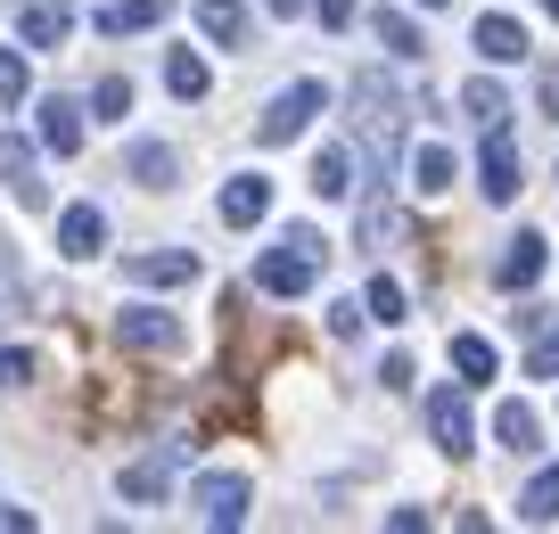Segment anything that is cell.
<instances>
[{
  "instance_id": "obj_1",
  "label": "cell",
  "mask_w": 559,
  "mask_h": 534,
  "mask_svg": "<svg viewBox=\"0 0 559 534\" xmlns=\"http://www.w3.org/2000/svg\"><path fill=\"white\" fill-rule=\"evenodd\" d=\"M354 123H362V149L370 165H395L403 156V91L386 83V74H354Z\"/></svg>"
},
{
  "instance_id": "obj_2",
  "label": "cell",
  "mask_w": 559,
  "mask_h": 534,
  "mask_svg": "<svg viewBox=\"0 0 559 534\" xmlns=\"http://www.w3.org/2000/svg\"><path fill=\"white\" fill-rule=\"evenodd\" d=\"M321 256H330V247H321V230H305V223H297L288 239L272 247V256L255 263V288H263V296H305V288L321 280Z\"/></svg>"
},
{
  "instance_id": "obj_3",
  "label": "cell",
  "mask_w": 559,
  "mask_h": 534,
  "mask_svg": "<svg viewBox=\"0 0 559 534\" xmlns=\"http://www.w3.org/2000/svg\"><path fill=\"white\" fill-rule=\"evenodd\" d=\"M321 99H330V91H321V83H288V91H280V99H272V107H263V123H255V140H263V149H288V140H297V132H305V123H313V116H321Z\"/></svg>"
},
{
  "instance_id": "obj_4",
  "label": "cell",
  "mask_w": 559,
  "mask_h": 534,
  "mask_svg": "<svg viewBox=\"0 0 559 534\" xmlns=\"http://www.w3.org/2000/svg\"><path fill=\"white\" fill-rule=\"evenodd\" d=\"M0 190L17 198L25 214H41V206H50V181H41V156H34V140L0 132Z\"/></svg>"
},
{
  "instance_id": "obj_5",
  "label": "cell",
  "mask_w": 559,
  "mask_h": 534,
  "mask_svg": "<svg viewBox=\"0 0 559 534\" xmlns=\"http://www.w3.org/2000/svg\"><path fill=\"white\" fill-rule=\"evenodd\" d=\"M428 436H437L444 461L477 452V428H469V403H461V387H437V395H428Z\"/></svg>"
},
{
  "instance_id": "obj_6",
  "label": "cell",
  "mask_w": 559,
  "mask_h": 534,
  "mask_svg": "<svg viewBox=\"0 0 559 534\" xmlns=\"http://www.w3.org/2000/svg\"><path fill=\"white\" fill-rule=\"evenodd\" d=\"M477 190H486L493 206H510V198H519V149H510L502 123L486 132V156H477Z\"/></svg>"
},
{
  "instance_id": "obj_7",
  "label": "cell",
  "mask_w": 559,
  "mask_h": 534,
  "mask_svg": "<svg viewBox=\"0 0 559 534\" xmlns=\"http://www.w3.org/2000/svg\"><path fill=\"white\" fill-rule=\"evenodd\" d=\"M214 214H223L230 230H255L263 214H272V181H263V173H239V181H223V206H214Z\"/></svg>"
},
{
  "instance_id": "obj_8",
  "label": "cell",
  "mask_w": 559,
  "mask_h": 534,
  "mask_svg": "<svg viewBox=\"0 0 559 534\" xmlns=\"http://www.w3.org/2000/svg\"><path fill=\"white\" fill-rule=\"evenodd\" d=\"M198 518L206 526H247V477H198Z\"/></svg>"
},
{
  "instance_id": "obj_9",
  "label": "cell",
  "mask_w": 559,
  "mask_h": 534,
  "mask_svg": "<svg viewBox=\"0 0 559 534\" xmlns=\"http://www.w3.org/2000/svg\"><path fill=\"white\" fill-rule=\"evenodd\" d=\"M99 247H107V214L99 206H67L58 214V256L67 263H91Z\"/></svg>"
},
{
  "instance_id": "obj_10",
  "label": "cell",
  "mask_w": 559,
  "mask_h": 534,
  "mask_svg": "<svg viewBox=\"0 0 559 534\" xmlns=\"http://www.w3.org/2000/svg\"><path fill=\"white\" fill-rule=\"evenodd\" d=\"M123 272H132L140 288H190V280H198V256H190V247H157V256H132Z\"/></svg>"
},
{
  "instance_id": "obj_11",
  "label": "cell",
  "mask_w": 559,
  "mask_h": 534,
  "mask_svg": "<svg viewBox=\"0 0 559 534\" xmlns=\"http://www.w3.org/2000/svg\"><path fill=\"white\" fill-rule=\"evenodd\" d=\"M493 280H502L510 296L535 288V280H543V230H519V239L502 247V263H493Z\"/></svg>"
},
{
  "instance_id": "obj_12",
  "label": "cell",
  "mask_w": 559,
  "mask_h": 534,
  "mask_svg": "<svg viewBox=\"0 0 559 534\" xmlns=\"http://www.w3.org/2000/svg\"><path fill=\"white\" fill-rule=\"evenodd\" d=\"M123 173H132L140 190H174V173H181V156L165 149V140H132V149H123Z\"/></svg>"
},
{
  "instance_id": "obj_13",
  "label": "cell",
  "mask_w": 559,
  "mask_h": 534,
  "mask_svg": "<svg viewBox=\"0 0 559 534\" xmlns=\"http://www.w3.org/2000/svg\"><path fill=\"white\" fill-rule=\"evenodd\" d=\"M165 17H174V0H107L91 25H99V34H148V25H165Z\"/></svg>"
},
{
  "instance_id": "obj_14",
  "label": "cell",
  "mask_w": 559,
  "mask_h": 534,
  "mask_svg": "<svg viewBox=\"0 0 559 534\" xmlns=\"http://www.w3.org/2000/svg\"><path fill=\"white\" fill-rule=\"evenodd\" d=\"M477 58H493V67H519V58H526V25L502 17V9H493V17H477Z\"/></svg>"
},
{
  "instance_id": "obj_15",
  "label": "cell",
  "mask_w": 559,
  "mask_h": 534,
  "mask_svg": "<svg viewBox=\"0 0 559 534\" xmlns=\"http://www.w3.org/2000/svg\"><path fill=\"white\" fill-rule=\"evenodd\" d=\"M174 461H181V444L174 452H157V461H132V468H123V501H165V494H174Z\"/></svg>"
},
{
  "instance_id": "obj_16",
  "label": "cell",
  "mask_w": 559,
  "mask_h": 534,
  "mask_svg": "<svg viewBox=\"0 0 559 534\" xmlns=\"http://www.w3.org/2000/svg\"><path fill=\"white\" fill-rule=\"evenodd\" d=\"M17 34L34 41V50H58V41L74 34V9H67V0H34V9L17 17Z\"/></svg>"
},
{
  "instance_id": "obj_17",
  "label": "cell",
  "mask_w": 559,
  "mask_h": 534,
  "mask_svg": "<svg viewBox=\"0 0 559 534\" xmlns=\"http://www.w3.org/2000/svg\"><path fill=\"white\" fill-rule=\"evenodd\" d=\"M123 345L132 354H181V329L165 312H123Z\"/></svg>"
},
{
  "instance_id": "obj_18",
  "label": "cell",
  "mask_w": 559,
  "mask_h": 534,
  "mask_svg": "<svg viewBox=\"0 0 559 534\" xmlns=\"http://www.w3.org/2000/svg\"><path fill=\"white\" fill-rule=\"evenodd\" d=\"M41 149H58V156L83 149V107L74 99H41Z\"/></svg>"
},
{
  "instance_id": "obj_19",
  "label": "cell",
  "mask_w": 559,
  "mask_h": 534,
  "mask_svg": "<svg viewBox=\"0 0 559 534\" xmlns=\"http://www.w3.org/2000/svg\"><path fill=\"white\" fill-rule=\"evenodd\" d=\"M198 34L223 41V50H239V41H247V9H239V0H198Z\"/></svg>"
},
{
  "instance_id": "obj_20",
  "label": "cell",
  "mask_w": 559,
  "mask_h": 534,
  "mask_svg": "<svg viewBox=\"0 0 559 534\" xmlns=\"http://www.w3.org/2000/svg\"><path fill=\"white\" fill-rule=\"evenodd\" d=\"M519 518H526V526H551V518H559V461L526 477V494H519Z\"/></svg>"
},
{
  "instance_id": "obj_21",
  "label": "cell",
  "mask_w": 559,
  "mask_h": 534,
  "mask_svg": "<svg viewBox=\"0 0 559 534\" xmlns=\"http://www.w3.org/2000/svg\"><path fill=\"white\" fill-rule=\"evenodd\" d=\"M493 436H502V452H535L543 444V419L526 412V403H502V412H493Z\"/></svg>"
},
{
  "instance_id": "obj_22",
  "label": "cell",
  "mask_w": 559,
  "mask_h": 534,
  "mask_svg": "<svg viewBox=\"0 0 559 534\" xmlns=\"http://www.w3.org/2000/svg\"><path fill=\"white\" fill-rule=\"evenodd\" d=\"M412 190H419V198H444V190H453V149H437V140H428V149L412 156Z\"/></svg>"
},
{
  "instance_id": "obj_23",
  "label": "cell",
  "mask_w": 559,
  "mask_h": 534,
  "mask_svg": "<svg viewBox=\"0 0 559 534\" xmlns=\"http://www.w3.org/2000/svg\"><path fill=\"white\" fill-rule=\"evenodd\" d=\"M313 190L321 198H354V149H321L313 156Z\"/></svg>"
},
{
  "instance_id": "obj_24",
  "label": "cell",
  "mask_w": 559,
  "mask_h": 534,
  "mask_svg": "<svg viewBox=\"0 0 559 534\" xmlns=\"http://www.w3.org/2000/svg\"><path fill=\"white\" fill-rule=\"evenodd\" d=\"M461 107H469V123H477V132H493V123H502V116H510V99H502V91H493V83H486V74H477V83H469V91H461Z\"/></svg>"
},
{
  "instance_id": "obj_25",
  "label": "cell",
  "mask_w": 559,
  "mask_h": 534,
  "mask_svg": "<svg viewBox=\"0 0 559 534\" xmlns=\"http://www.w3.org/2000/svg\"><path fill=\"white\" fill-rule=\"evenodd\" d=\"M370 25H379V41H386V50H395V58H419V50H428V41H419V25L403 17V9H379V17H370Z\"/></svg>"
},
{
  "instance_id": "obj_26",
  "label": "cell",
  "mask_w": 559,
  "mask_h": 534,
  "mask_svg": "<svg viewBox=\"0 0 559 534\" xmlns=\"http://www.w3.org/2000/svg\"><path fill=\"white\" fill-rule=\"evenodd\" d=\"M165 83H174V99H206V58L174 50V58H165Z\"/></svg>"
},
{
  "instance_id": "obj_27",
  "label": "cell",
  "mask_w": 559,
  "mask_h": 534,
  "mask_svg": "<svg viewBox=\"0 0 559 534\" xmlns=\"http://www.w3.org/2000/svg\"><path fill=\"white\" fill-rule=\"evenodd\" d=\"M453 370H461L469 387H486V379H493V345H486V337H453Z\"/></svg>"
},
{
  "instance_id": "obj_28",
  "label": "cell",
  "mask_w": 559,
  "mask_h": 534,
  "mask_svg": "<svg viewBox=\"0 0 559 534\" xmlns=\"http://www.w3.org/2000/svg\"><path fill=\"white\" fill-rule=\"evenodd\" d=\"M526 370H535V379H559V321L535 329V354H526Z\"/></svg>"
},
{
  "instance_id": "obj_29",
  "label": "cell",
  "mask_w": 559,
  "mask_h": 534,
  "mask_svg": "<svg viewBox=\"0 0 559 534\" xmlns=\"http://www.w3.org/2000/svg\"><path fill=\"white\" fill-rule=\"evenodd\" d=\"M362 305H370V321H403V288H395V280H370V296H362Z\"/></svg>"
},
{
  "instance_id": "obj_30",
  "label": "cell",
  "mask_w": 559,
  "mask_h": 534,
  "mask_svg": "<svg viewBox=\"0 0 559 534\" xmlns=\"http://www.w3.org/2000/svg\"><path fill=\"white\" fill-rule=\"evenodd\" d=\"M17 99H25V58L0 50V107H17Z\"/></svg>"
},
{
  "instance_id": "obj_31",
  "label": "cell",
  "mask_w": 559,
  "mask_h": 534,
  "mask_svg": "<svg viewBox=\"0 0 559 534\" xmlns=\"http://www.w3.org/2000/svg\"><path fill=\"white\" fill-rule=\"evenodd\" d=\"M91 107H99V116H123V107H132V83H123V74H107V83H99V99H91Z\"/></svg>"
},
{
  "instance_id": "obj_32",
  "label": "cell",
  "mask_w": 559,
  "mask_h": 534,
  "mask_svg": "<svg viewBox=\"0 0 559 534\" xmlns=\"http://www.w3.org/2000/svg\"><path fill=\"white\" fill-rule=\"evenodd\" d=\"M535 99H543V116H551V123H559V58H551V67H543V74H535Z\"/></svg>"
},
{
  "instance_id": "obj_33",
  "label": "cell",
  "mask_w": 559,
  "mask_h": 534,
  "mask_svg": "<svg viewBox=\"0 0 559 534\" xmlns=\"http://www.w3.org/2000/svg\"><path fill=\"white\" fill-rule=\"evenodd\" d=\"M362 312H370V305H354V296H346V305H330V329H337V337H354V329H362Z\"/></svg>"
},
{
  "instance_id": "obj_34",
  "label": "cell",
  "mask_w": 559,
  "mask_h": 534,
  "mask_svg": "<svg viewBox=\"0 0 559 534\" xmlns=\"http://www.w3.org/2000/svg\"><path fill=\"white\" fill-rule=\"evenodd\" d=\"M321 25H330V34H346V25H354V0H321Z\"/></svg>"
},
{
  "instance_id": "obj_35",
  "label": "cell",
  "mask_w": 559,
  "mask_h": 534,
  "mask_svg": "<svg viewBox=\"0 0 559 534\" xmlns=\"http://www.w3.org/2000/svg\"><path fill=\"white\" fill-rule=\"evenodd\" d=\"M0 534H34V510H17V501H0Z\"/></svg>"
},
{
  "instance_id": "obj_36",
  "label": "cell",
  "mask_w": 559,
  "mask_h": 534,
  "mask_svg": "<svg viewBox=\"0 0 559 534\" xmlns=\"http://www.w3.org/2000/svg\"><path fill=\"white\" fill-rule=\"evenodd\" d=\"M25 379V354H17V345H0V387H17Z\"/></svg>"
},
{
  "instance_id": "obj_37",
  "label": "cell",
  "mask_w": 559,
  "mask_h": 534,
  "mask_svg": "<svg viewBox=\"0 0 559 534\" xmlns=\"http://www.w3.org/2000/svg\"><path fill=\"white\" fill-rule=\"evenodd\" d=\"M263 9H272V17H297V9H305V0H263Z\"/></svg>"
},
{
  "instance_id": "obj_38",
  "label": "cell",
  "mask_w": 559,
  "mask_h": 534,
  "mask_svg": "<svg viewBox=\"0 0 559 534\" xmlns=\"http://www.w3.org/2000/svg\"><path fill=\"white\" fill-rule=\"evenodd\" d=\"M419 9H444V0H419Z\"/></svg>"
},
{
  "instance_id": "obj_39",
  "label": "cell",
  "mask_w": 559,
  "mask_h": 534,
  "mask_svg": "<svg viewBox=\"0 0 559 534\" xmlns=\"http://www.w3.org/2000/svg\"><path fill=\"white\" fill-rule=\"evenodd\" d=\"M543 9H551V17H559V0H543Z\"/></svg>"
}]
</instances>
